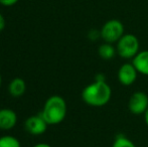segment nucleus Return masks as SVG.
<instances>
[{
	"instance_id": "9d476101",
	"label": "nucleus",
	"mask_w": 148,
	"mask_h": 147,
	"mask_svg": "<svg viewBox=\"0 0 148 147\" xmlns=\"http://www.w3.org/2000/svg\"><path fill=\"white\" fill-rule=\"evenodd\" d=\"M26 91V84L21 78H15L9 83L8 92L12 97H21Z\"/></svg>"
},
{
	"instance_id": "6ab92c4d",
	"label": "nucleus",
	"mask_w": 148,
	"mask_h": 147,
	"mask_svg": "<svg viewBox=\"0 0 148 147\" xmlns=\"http://www.w3.org/2000/svg\"><path fill=\"white\" fill-rule=\"evenodd\" d=\"M1 85H2V77H1V75H0V87H1Z\"/></svg>"
},
{
	"instance_id": "39448f33",
	"label": "nucleus",
	"mask_w": 148,
	"mask_h": 147,
	"mask_svg": "<svg viewBox=\"0 0 148 147\" xmlns=\"http://www.w3.org/2000/svg\"><path fill=\"white\" fill-rule=\"evenodd\" d=\"M148 108V96L142 91H137L130 96L128 101V110L133 115H142Z\"/></svg>"
},
{
	"instance_id": "1a4fd4ad",
	"label": "nucleus",
	"mask_w": 148,
	"mask_h": 147,
	"mask_svg": "<svg viewBox=\"0 0 148 147\" xmlns=\"http://www.w3.org/2000/svg\"><path fill=\"white\" fill-rule=\"evenodd\" d=\"M133 66L139 74L148 76V51H141L132 59Z\"/></svg>"
},
{
	"instance_id": "0eeeda50",
	"label": "nucleus",
	"mask_w": 148,
	"mask_h": 147,
	"mask_svg": "<svg viewBox=\"0 0 148 147\" xmlns=\"http://www.w3.org/2000/svg\"><path fill=\"white\" fill-rule=\"evenodd\" d=\"M47 126L49 124L41 117L40 114L30 116L24 122V128L26 132L31 135H41L47 131Z\"/></svg>"
},
{
	"instance_id": "f03ea898",
	"label": "nucleus",
	"mask_w": 148,
	"mask_h": 147,
	"mask_svg": "<svg viewBox=\"0 0 148 147\" xmlns=\"http://www.w3.org/2000/svg\"><path fill=\"white\" fill-rule=\"evenodd\" d=\"M66 111V100L62 97L53 95L45 101L40 115L49 125H58L64 120Z\"/></svg>"
},
{
	"instance_id": "f257e3e1",
	"label": "nucleus",
	"mask_w": 148,
	"mask_h": 147,
	"mask_svg": "<svg viewBox=\"0 0 148 147\" xmlns=\"http://www.w3.org/2000/svg\"><path fill=\"white\" fill-rule=\"evenodd\" d=\"M112 89L107 82L94 81L82 91V100L91 107H103L110 102Z\"/></svg>"
},
{
	"instance_id": "ddd939ff",
	"label": "nucleus",
	"mask_w": 148,
	"mask_h": 147,
	"mask_svg": "<svg viewBox=\"0 0 148 147\" xmlns=\"http://www.w3.org/2000/svg\"><path fill=\"white\" fill-rule=\"evenodd\" d=\"M0 147H21V144L14 136L4 135L0 137Z\"/></svg>"
},
{
	"instance_id": "20e7f679",
	"label": "nucleus",
	"mask_w": 148,
	"mask_h": 147,
	"mask_svg": "<svg viewBox=\"0 0 148 147\" xmlns=\"http://www.w3.org/2000/svg\"><path fill=\"white\" fill-rule=\"evenodd\" d=\"M101 38L105 42L115 43L124 36V25L118 19H110L104 23L101 30Z\"/></svg>"
},
{
	"instance_id": "a211bd4d",
	"label": "nucleus",
	"mask_w": 148,
	"mask_h": 147,
	"mask_svg": "<svg viewBox=\"0 0 148 147\" xmlns=\"http://www.w3.org/2000/svg\"><path fill=\"white\" fill-rule=\"evenodd\" d=\"M144 115V121H145V124L148 126V108H147V110L145 111V113L143 114Z\"/></svg>"
},
{
	"instance_id": "6e6552de",
	"label": "nucleus",
	"mask_w": 148,
	"mask_h": 147,
	"mask_svg": "<svg viewBox=\"0 0 148 147\" xmlns=\"http://www.w3.org/2000/svg\"><path fill=\"white\" fill-rule=\"evenodd\" d=\"M17 123V115L9 108L0 109V130H10Z\"/></svg>"
},
{
	"instance_id": "7ed1b4c3",
	"label": "nucleus",
	"mask_w": 148,
	"mask_h": 147,
	"mask_svg": "<svg viewBox=\"0 0 148 147\" xmlns=\"http://www.w3.org/2000/svg\"><path fill=\"white\" fill-rule=\"evenodd\" d=\"M140 42L136 36L131 34H124L116 42V51L120 57L124 59H132L139 53Z\"/></svg>"
},
{
	"instance_id": "f8f14e48",
	"label": "nucleus",
	"mask_w": 148,
	"mask_h": 147,
	"mask_svg": "<svg viewBox=\"0 0 148 147\" xmlns=\"http://www.w3.org/2000/svg\"><path fill=\"white\" fill-rule=\"evenodd\" d=\"M112 147H136L134 142L128 137H126L123 134H118L116 135L115 139L113 141Z\"/></svg>"
},
{
	"instance_id": "4468645a",
	"label": "nucleus",
	"mask_w": 148,
	"mask_h": 147,
	"mask_svg": "<svg viewBox=\"0 0 148 147\" xmlns=\"http://www.w3.org/2000/svg\"><path fill=\"white\" fill-rule=\"evenodd\" d=\"M18 2V0H0V4L4 6H12L14 4H16Z\"/></svg>"
},
{
	"instance_id": "423d86ee",
	"label": "nucleus",
	"mask_w": 148,
	"mask_h": 147,
	"mask_svg": "<svg viewBox=\"0 0 148 147\" xmlns=\"http://www.w3.org/2000/svg\"><path fill=\"white\" fill-rule=\"evenodd\" d=\"M138 74L132 63H125L118 70V81L122 86L129 87L135 83Z\"/></svg>"
},
{
	"instance_id": "f3484780",
	"label": "nucleus",
	"mask_w": 148,
	"mask_h": 147,
	"mask_svg": "<svg viewBox=\"0 0 148 147\" xmlns=\"http://www.w3.org/2000/svg\"><path fill=\"white\" fill-rule=\"evenodd\" d=\"M33 147H51V146L47 143H37V144H35Z\"/></svg>"
},
{
	"instance_id": "2eb2a0df",
	"label": "nucleus",
	"mask_w": 148,
	"mask_h": 147,
	"mask_svg": "<svg viewBox=\"0 0 148 147\" xmlns=\"http://www.w3.org/2000/svg\"><path fill=\"white\" fill-rule=\"evenodd\" d=\"M94 81H99V82H107V81H106L105 75L102 74V73H99V74L96 75V76H95V80H94Z\"/></svg>"
},
{
	"instance_id": "dca6fc26",
	"label": "nucleus",
	"mask_w": 148,
	"mask_h": 147,
	"mask_svg": "<svg viewBox=\"0 0 148 147\" xmlns=\"http://www.w3.org/2000/svg\"><path fill=\"white\" fill-rule=\"evenodd\" d=\"M5 26H6V20L4 18V16L0 13V31H2L5 28Z\"/></svg>"
},
{
	"instance_id": "9b49d317",
	"label": "nucleus",
	"mask_w": 148,
	"mask_h": 147,
	"mask_svg": "<svg viewBox=\"0 0 148 147\" xmlns=\"http://www.w3.org/2000/svg\"><path fill=\"white\" fill-rule=\"evenodd\" d=\"M117 53L116 47L113 45V43L104 42L98 49V55L104 61H111Z\"/></svg>"
}]
</instances>
